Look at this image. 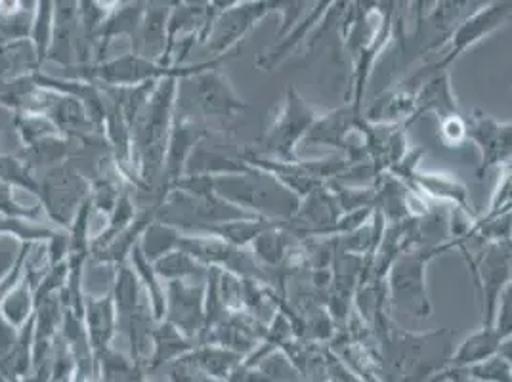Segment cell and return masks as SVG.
Returning <instances> with one entry per match:
<instances>
[{"instance_id": "cell-8", "label": "cell", "mask_w": 512, "mask_h": 382, "mask_svg": "<svg viewBox=\"0 0 512 382\" xmlns=\"http://www.w3.org/2000/svg\"><path fill=\"white\" fill-rule=\"evenodd\" d=\"M511 18L512 2H490L480 6L476 12L470 14L469 18L455 25L448 41L440 48L442 56L438 58V62L423 67V71L427 75L448 71L449 65L453 64L457 58H461L474 44L484 41L486 37H490L491 33L501 29Z\"/></svg>"}, {"instance_id": "cell-13", "label": "cell", "mask_w": 512, "mask_h": 382, "mask_svg": "<svg viewBox=\"0 0 512 382\" xmlns=\"http://www.w3.org/2000/svg\"><path fill=\"white\" fill-rule=\"evenodd\" d=\"M211 136V128L186 115L174 111L169 148L165 157V170H163V188L169 191L184 178L188 161L195 148Z\"/></svg>"}, {"instance_id": "cell-10", "label": "cell", "mask_w": 512, "mask_h": 382, "mask_svg": "<svg viewBox=\"0 0 512 382\" xmlns=\"http://www.w3.org/2000/svg\"><path fill=\"white\" fill-rule=\"evenodd\" d=\"M482 300V325L493 327L501 293L511 285L512 251L507 243H486L469 264Z\"/></svg>"}, {"instance_id": "cell-31", "label": "cell", "mask_w": 512, "mask_h": 382, "mask_svg": "<svg viewBox=\"0 0 512 382\" xmlns=\"http://www.w3.org/2000/svg\"><path fill=\"white\" fill-rule=\"evenodd\" d=\"M0 184L39 195V176L18 155H0Z\"/></svg>"}, {"instance_id": "cell-4", "label": "cell", "mask_w": 512, "mask_h": 382, "mask_svg": "<svg viewBox=\"0 0 512 382\" xmlns=\"http://www.w3.org/2000/svg\"><path fill=\"white\" fill-rule=\"evenodd\" d=\"M318 107L312 106L295 86L285 88L283 100L272 123L258 140L256 153L274 159L293 163L299 161V146L304 144L308 132L321 117Z\"/></svg>"}, {"instance_id": "cell-22", "label": "cell", "mask_w": 512, "mask_h": 382, "mask_svg": "<svg viewBox=\"0 0 512 382\" xmlns=\"http://www.w3.org/2000/svg\"><path fill=\"white\" fill-rule=\"evenodd\" d=\"M503 340L505 339L495 327L482 325L478 331L470 333L469 337L455 348L446 369H465L480 361L490 360L499 354Z\"/></svg>"}, {"instance_id": "cell-30", "label": "cell", "mask_w": 512, "mask_h": 382, "mask_svg": "<svg viewBox=\"0 0 512 382\" xmlns=\"http://www.w3.org/2000/svg\"><path fill=\"white\" fill-rule=\"evenodd\" d=\"M52 37H54V2L41 0V2H37L35 18H33L31 33H29V41L37 52V60L41 67L46 64V58H48V52L52 46Z\"/></svg>"}, {"instance_id": "cell-17", "label": "cell", "mask_w": 512, "mask_h": 382, "mask_svg": "<svg viewBox=\"0 0 512 382\" xmlns=\"http://www.w3.org/2000/svg\"><path fill=\"white\" fill-rule=\"evenodd\" d=\"M85 327L90 340L96 363L113 348V340L117 337V310L113 304L111 293L106 295H90L85 293Z\"/></svg>"}, {"instance_id": "cell-7", "label": "cell", "mask_w": 512, "mask_h": 382, "mask_svg": "<svg viewBox=\"0 0 512 382\" xmlns=\"http://www.w3.org/2000/svg\"><path fill=\"white\" fill-rule=\"evenodd\" d=\"M88 197L90 180L73 161L44 170L39 176L37 201L58 230L69 232Z\"/></svg>"}, {"instance_id": "cell-20", "label": "cell", "mask_w": 512, "mask_h": 382, "mask_svg": "<svg viewBox=\"0 0 512 382\" xmlns=\"http://www.w3.org/2000/svg\"><path fill=\"white\" fill-rule=\"evenodd\" d=\"M79 31V2L60 0L54 2V37L46 62L62 65L64 69H73L77 65L75 46Z\"/></svg>"}, {"instance_id": "cell-24", "label": "cell", "mask_w": 512, "mask_h": 382, "mask_svg": "<svg viewBox=\"0 0 512 382\" xmlns=\"http://www.w3.org/2000/svg\"><path fill=\"white\" fill-rule=\"evenodd\" d=\"M37 289L27 277L20 279L12 285V289L0 300V318L4 319L12 329L22 331L23 327L35 318L37 312Z\"/></svg>"}, {"instance_id": "cell-34", "label": "cell", "mask_w": 512, "mask_h": 382, "mask_svg": "<svg viewBox=\"0 0 512 382\" xmlns=\"http://www.w3.org/2000/svg\"><path fill=\"white\" fill-rule=\"evenodd\" d=\"M25 243L14 237H0V285L12 274L23 253Z\"/></svg>"}, {"instance_id": "cell-35", "label": "cell", "mask_w": 512, "mask_h": 382, "mask_svg": "<svg viewBox=\"0 0 512 382\" xmlns=\"http://www.w3.org/2000/svg\"><path fill=\"white\" fill-rule=\"evenodd\" d=\"M493 327L501 333L503 339H509L512 335V283L505 287V291L499 297Z\"/></svg>"}, {"instance_id": "cell-29", "label": "cell", "mask_w": 512, "mask_h": 382, "mask_svg": "<svg viewBox=\"0 0 512 382\" xmlns=\"http://www.w3.org/2000/svg\"><path fill=\"white\" fill-rule=\"evenodd\" d=\"M64 230L48 228L33 220L0 214V237H14L22 243H50Z\"/></svg>"}, {"instance_id": "cell-21", "label": "cell", "mask_w": 512, "mask_h": 382, "mask_svg": "<svg viewBox=\"0 0 512 382\" xmlns=\"http://www.w3.org/2000/svg\"><path fill=\"white\" fill-rule=\"evenodd\" d=\"M184 358L190 361L197 371H201L205 377L216 382L232 381L245 360L241 354L216 344H197Z\"/></svg>"}, {"instance_id": "cell-25", "label": "cell", "mask_w": 512, "mask_h": 382, "mask_svg": "<svg viewBox=\"0 0 512 382\" xmlns=\"http://www.w3.org/2000/svg\"><path fill=\"white\" fill-rule=\"evenodd\" d=\"M128 264L136 272V276L140 279L146 295L150 298L153 316H155L157 321H163L165 319V287H167V283L157 276L153 264H151L146 256L142 255L138 245L134 247V251L128 256Z\"/></svg>"}, {"instance_id": "cell-6", "label": "cell", "mask_w": 512, "mask_h": 382, "mask_svg": "<svg viewBox=\"0 0 512 382\" xmlns=\"http://www.w3.org/2000/svg\"><path fill=\"white\" fill-rule=\"evenodd\" d=\"M270 14H278V2H220L201 44L209 62L234 58L239 52V44Z\"/></svg>"}, {"instance_id": "cell-12", "label": "cell", "mask_w": 512, "mask_h": 382, "mask_svg": "<svg viewBox=\"0 0 512 382\" xmlns=\"http://www.w3.org/2000/svg\"><path fill=\"white\" fill-rule=\"evenodd\" d=\"M469 140L480 153L478 178L491 169H505L512 163V119L499 123L482 111H474L467 119Z\"/></svg>"}, {"instance_id": "cell-36", "label": "cell", "mask_w": 512, "mask_h": 382, "mask_svg": "<svg viewBox=\"0 0 512 382\" xmlns=\"http://www.w3.org/2000/svg\"><path fill=\"white\" fill-rule=\"evenodd\" d=\"M499 354H501V356H503V358L509 361V363L512 365V335L509 337V339L503 340Z\"/></svg>"}, {"instance_id": "cell-28", "label": "cell", "mask_w": 512, "mask_h": 382, "mask_svg": "<svg viewBox=\"0 0 512 382\" xmlns=\"http://www.w3.org/2000/svg\"><path fill=\"white\" fill-rule=\"evenodd\" d=\"M12 123L23 148H33L46 140L62 136L60 128L56 127L52 119L43 113H16L12 117Z\"/></svg>"}, {"instance_id": "cell-26", "label": "cell", "mask_w": 512, "mask_h": 382, "mask_svg": "<svg viewBox=\"0 0 512 382\" xmlns=\"http://www.w3.org/2000/svg\"><path fill=\"white\" fill-rule=\"evenodd\" d=\"M157 276L165 283L169 281H205L209 276V268L197 262L193 256L184 251H174L171 255L163 256L153 264Z\"/></svg>"}, {"instance_id": "cell-27", "label": "cell", "mask_w": 512, "mask_h": 382, "mask_svg": "<svg viewBox=\"0 0 512 382\" xmlns=\"http://www.w3.org/2000/svg\"><path fill=\"white\" fill-rule=\"evenodd\" d=\"M182 232L174 226L163 224L159 220H153L150 226L146 228V232L140 237V251L142 255L150 260L151 264H155L157 260H161L163 256L171 255L174 251H178Z\"/></svg>"}, {"instance_id": "cell-3", "label": "cell", "mask_w": 512, "mask_h": 382, "mask_svg": "<svg viewBox=\"0 0 512 382\" xmlns=\"http://www.w3.org/2000/svg\"><path fill=\"white\" fill-rule=\"evenodd\" d=\"M451 249H455V245L448 239L436 245L425 243L411 247L398 256L386 274L388 306L419 321L430 318L432 302L427 291L428 264Z\"/></svg>"}, {"instance_id": "cell-1", "label": "cell", "mask_w": 512, "mask_h": 382, "mask_svg": "<svg viewBox=\"0 0 512 382\" xmlns=\"http://www.w3.org/2000/svg\"><path fill=\"white\" fill-rule=\"evenodd\" d=\"M211 188L235 207L281 224L293 220L302 203L299 195L281 184L274 174L247 163L239 172L211 176Z\"/></svg>"}, {"instance_id": "cell-9", "label": "cell", "mask_w": 512, "mask_h": 382, "mask_svg": "<svg viewBox=\"0 0 512 382\" xmlns=\"http://www.w3.org/2000/svg\"><path fill=\"white\" fill-rule=\"evenodd\" d=\"M178 249L207 268H216L241 279H255L274 289L272 277L256 262L251 249L234 247L209 235H182Z\"/></svg>"}, {"instance_id": "cell-15", "label": "cell", "mask_w": 512, "mask_h": 382, "mask_svg": "<svg viewBox=\"0 0 512 382\" xmlns=\"http://www.w3.org/2000/svg\"><path fill=\"white\" fill-rule=\"evenodd\" d=\"M421 79L413 73L404 83L384 90L383 94L363 113V119L373 125H402L413 121L417 106V90Z\"/></svg>"}, {"instance_id": "cell-33", "label": "cell", "mask_w": 512, "mask_h": 382, "mask_svg": "<svg viewBox=\"0 0 512 382\" xmlns=\"http://www.w3.org/2000/svg\"><path fill=\"white\" fill-rule=\"evenodd\" d=\"M0 214H8V216H16V218H23V220H33L39 222L41 214H43V207L37 203L35 207H25L18 199H16V190L0 184Z\"/></svg>"}, {"instance_id": "cell-14", "label": "cell", "mask_w": 512, "mask_h": 382, "mask_svg": "<svg viewBox=\"0 0 512 382\" xmlns=\"http://www.w3.org/2000/svg\"><path fill=\"white\" fill-rule=\"evenodd\" d=\"M362 121L363 113H358L350 104L333 111H323L302 146H327L341 149L346 155L358 144V130Z\"/></svg>"}, {"instance_id": "cell-2", "label": "cell", "mask_w": 512, "mask_h": 382, "mask_svg": "<svg viewBox=\"0 0 512 382\" xmlns=\"http://www.w3.org/2000/svg\"><path fill=\"white\" fill-rule=\"evenodd\" d=\"M224 62L228 60L209 62L201 71L178 81L176 113L195 119L207 127L209 123H218L224 127L249 109V104L235 92L228 75L220 69Z\"/></svg>"}, {"instance_id": "cell-5", "label": "cell", "mask_w": 512, "mask_h": 382, "mask_svg": "<svg viewBox=\"0 0 512 382\" xmlns=\"http://www.w3.org/2000/svg\"><path fill=\"white\" fill-rule=\"evenodd\" d=\"M209 60L199 64L182 65V67H167L155 64L146 58H140L132 52L119 58H111L102 64L75 65L71 69L69 79H81L98 86H113V88H128V86L148 85L163 79H186L193 73L201 71Z\"/></svg>"}, {"instance_id": "cell-19", "label": "cell", "mask_w": 512, "mask_h": 382, "mask_svg": "<svg viewBox=\"0 0 512 382\" xmlns=\"http://www.w3.org/2000/svg\"><path fill=\"white\" fill-rule=\"evenodd\" d=\"M406 186H409L415 193H419L423 199H434L442 201L448 207H457L467 213L478 214L472 209L469 199V188L467 184L446 172H421L417 170Z\"/></svg>"}, {"instance_id": "cell-23", "label": "cell", "mask_w": 512, "mask_h": 382, "mask_svg": "<svg viewBox=\"0 0 512 382\" xmlns=\"http://www.w3.org/2000/svg\"><path fill=\"white\" fill-rule=\"evenodd\" d=\"M195 346V340L186 339L171 323L159 321L153 333V354L146 371L153 373L165 365H172L174 361L188 356Z\"/></svg>"}, {"instance_id": "cell-32", "label": "cell", "mask_w": 512, "mask_h": 382, "mask_svg": "<svg viewBox=\"0 0 512 382\" xmlns=\"http://www.w3.org/2000/svg\"><path fill=\"white\" fill-rule=\"evenodd\" d=\"M438 136L444 146L459 148L465 142H469V123L463 113L451 115L442 121H438Z\"/></svg>"}, {"instance_id": "cell-16", "label": "cell", "mask_w": 512, "mask_h": 382, "mask_svg": "<svg viewBox=\"0 0 512 382\" xmlns=\"http://www.w3.org/2000/svg\"><path fill=\"white\" fill-rule=\"evenodd\" d=\"M172 2H148L136 35L130 41V52L150 62L163 65L167 52V27Z\"/></svg>"}, {"instance_id": "cell-18", "label": "cell", "mask_w": 512, "mask_h": 382, "mask_svg": "<svg viewBox=\"0 0 512 382\" xmlns=\"http://www.w3.org/2000/svg\"><path fill=\"white\" fill-rule=\"evenodd\" d=\"M417 73L423 81L417 90V106H415V115L411 123H415L425 115H436L438 121H442L446 117L461 113L453 92L449 71L427 75L423 69H419Z\"/></svg>"}, {"instance_id": "cell-11", "label": "cell", "mask_w": 512, "mask_h": 382, "mask_svg": "<svg viewBox=\"0 0 512 382\" xmlns=\"http://www.w3.org/2000/svg\"><path fill=\"white\" fill-rule=\"evenodd\" d=\"M205 281H169L165 287V319L186 339L199 340L205 331Z\"/></svg>"}]
</instances>
